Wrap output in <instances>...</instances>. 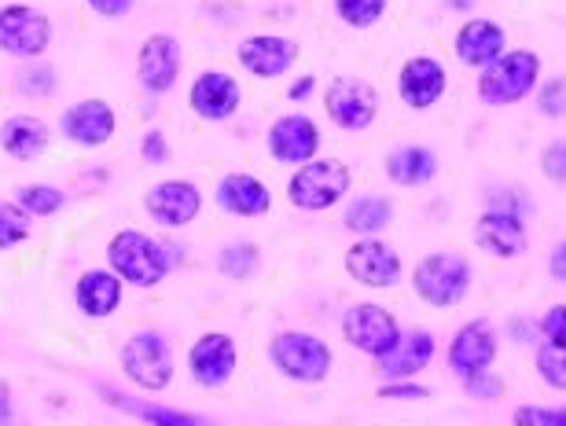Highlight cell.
<instances>
[{"label": "cell", "instance_id": "b9f144b4", "mask_svg": "<svg viewBox=\"0 0 566 426\" xmlns=\"http://www.w3.org/2000/svg\"><path fill=\"white\" fill-rule=\"evenodd\" d=\"M316 88V77L313 74H305V77H298L291 88H287V99H294V104H302V99H310V93Z\"/></svg>", "mask_w": 566, "mask_h": 426}, {"label": "cell", "instance_id": "ab89813d", "mask_svg": "<svg viewBox=\"0 0 566 426\" xmlns=\"http://www.w3.org/2000/svg\"><path fill=\"white\" fill-rule=\"evenodd\" d=\"M541 331H545V339L552 345H566V306L548 309L545 320H541Z\"/></svg>", "mask_w": 566, "mask_h": 426}, {"label": "cell", "instance_id": "7bdbcfd3", "mask_svg": "<svg viewBox=\"0 0 566 426\" xmlns=\"http://www.w3.org/2000/svg\"><path fill=\"white\" fill-rule=\"evenodd\" d=\"M427 394L430 390H423V386H401V383L379 390V397H427Z\"/></svg>", "mask_w": 566, "mask_h": 426}, {"label": "cell", "instance_id": "f1b7e54d", "mask_svg": "<svg viewBox=\"0 0 566 426\" xmlns=\"http://www.w3.org/2000/svg\"><path fill=\"white\" fill-rule=\"evenodd\" d=\"M15 206H22L30 217H55L66 206V192L55 184H22L15 188Z\"/></svg>", "mask_w": 566, "mask_h": 426}, {"label": "cell", "instance_id": "30bf717a", "mask_svg": "<svg viewBox=\"0 0 566 426\" xmlns=\"http://www.w3.org/2000/svg\"><path fill=\"white\" fill-rule=\"evenodd\" d=\"M235 364H240V350H235L232 334L224 331L199 334L188 350V372L202 390H221L235 375Z\"/></svg>", "mask_w": 566, "mask_h": 426}, {"label": "cell", "instance_id": "484cf974", "mask_svg": "<svg viewBox=\"0 0 566 426\" xmlns=\"http://www.w3.org/2000/svg\"><path fill=\"white\" fill-rule=\"evenodd\" d=\"M438 173V155L423 148V143H405L394 155H387V177L394 184L420 188Z\"/></svg>", "mask_w": 566, "mask_h": 426}, {"label": "cell", "instance_id": "d4e9b609", "mask_svg": "<svg viewBox=\"0 0 566 426\" xmlns=\"http://www.w3.org/2000/svg\"><path fill=\"white\" fill-rule=\"evenodd\" d=\"M99 397H104L107 405H115L122 412H129V416H137L144 426H207L199 416H188V412H180V408L151 405V401H137L129 394H118L115 386H99Z\"/></svg>", "mask_w": 566, "mask_h": 426}, {"label": "cell", "instance_id": "83f0119b", "mask_svg": "<svg viewBox=\"0 0 566 426\" xmlns=\"http://www.w3.org/2000/svg\"><path fill=\"white\" fill-rule=\"evenodd\" d=\"M394 217V206H390V199H382V195H365V199H357V203H349L346 210V228L349 232H360V235H376L382 232L390 224Z\"/></svg>", "mask_w": 566, "mask_h": 426}, {"label": "cell", "instance_id": "2e32d148", "mask_svg": "<svg viewBox=\"0 0 566 426\" xmlns=\"http://www.w3.org/2000/svg\"><path fill=\"white\" fill-rule=\"evenodd\" d=\"M188 104L199 118L207 121H229L243 104V85L229 71H202L191 82Z\"/></svg>", "mask_w": 566, "mask_h": 426}, {"label": "cell", "instance_id": "8fae6325", "mask_svg": "<svg viewBox=\"0 0 566 426\" xmlns=\"http://www.w3.org/2000/svg\"><path fill=\"white\" fill-rule=\"evenodd\" d=\"M180 66H185V52L174 33H147L137 52V77L151 96H163L177 85Z\"/></svg>", "mask_w": 566, "mask_h": 426}, {"label": "cell", "instance_id": "74e56055", "mask_svg": "<svg viewBox=\"0 0 566 426\" xmlns=\"http://www.w3.org/2000/svg\"><path fill=\"white\" fill-rule=\"evenodd\" d=\"M541 170H545L548 181L566 184V140L548 143L545 155H541Z\"/></svg>", "mask_w": 566, "mask_h": 426}, {"label": "cell", "instance_id": "e0dca14e", "mask_svg": "<svg viewBox=\"0 0 566 426\" xmlns=\"http://www.w3.org/2000/svg\"><path fill=\"white\" fill-rule=\"evenodd\" d=\"M346 273L365 287H394L401 279V257L382 239L368 235L365 243H354L346 251Z\"/></svg>", "mask_w": 566, "mask_h": 426}, {"label": "cell", "instance_id": "5bb4252c", "mask_svg": "<svg viewBox=\"0 0 566 426\" xmlns=\"http://www.w3.org/2000/svg\"><path fill=\"white\" fill-rule=\"evenodd\" d=\"M60 132L71 143H82V148H104L118 132V115L107 99H77L63 110Z\"/></svg>", "mask_w": 566, "mask_h": 426}, {"label": "cell", "instance_id": "ba28073f", "mask_svg": "<svg viewBox=\"0 0 566 426\" xmlns=\"http://www.w3.org/2000/svg\"><path fill=\"white\" fill-rule=\"evenodd\" d=\"M343 334H346L349 345H357L360 353L376 356V361L394 353L401 342V328H398V320H394V312H387L382 306H371V301L346 309Z\"/></svg>", "mask_w": 566, "mask_h": 426}, {"label": "cell", "instance_id": "7a4b0ae2", "mask_svg": "<svg viewBox=\"0 0 566 426\" xmlns=\"http://www.w3.org/2000/svg\"><path fill=\"white\" fill-rule=\"evenodd\" d=\"M541 77V55L530 49L504 52L501 60H493L479 77V96L490 107H507L518 104L523 96L534 93Z\"/></svg>", "mask_w": 566, "mask_h": 426}, {"label": "cell", "instance_id": "3957f363", "mask_svg": "<svg viewBox=\"0 0 566 426\" xmlns=\"http://www.w3.org/2000/svg\"><path fill=\"white\" fill-rule=\"evenodd\" d=\"M118 361L129 383H137L140 390H166L177 372L174 345L166 342L163 331H137L122 345Z\"/></svg>", "mask_w": 566, "mask_h": 426}, {"label": "cell", "instance_id": "1f68e13d", "mask_svg": "<svg viewBox=\"0 0 566 426\" xmlns=\"http://www.w3.org/2000/svg\"><path fill=\"white\" fill-rule=\"evenodd\" d=\"M335 11L338 19L349 22V26L365 30V26H376L387 11V0H335Z\"/></svg>", "mask_w": 566, "mask_h": 426}, {"label": "cell", "instance_id": "ac0fdd59", "mask_svg": "<svg viewBox=\"0 0 566 426\" xmlns=\"http://www.w3.org/2000/svg\"><path fill=\"white\" fill-rule=\"evenodd\" d=\"M213 199H218V206L224 213H232V217H265L269 210H273V192H269V184L262 177L254 173H224L218 188H213Z\"/></svg>", "mask_w": 566, "mask_h": 426}, {"label": "cell", "instance_id": "8992f818", "mask_svg": "<svg viewBox=\"0 0 566 426\" xmlns=\"http://www.w3.org/2000/svg\"><path fill=\"white\" fill-rule=\"evenodd\" d=\"M269 356H273L276 372L287 379H298V383H321V379L332 372V350H327L324 339L316 334H302V331H280L273 342H269Z\"/></svg>", "mask_w": 566, "mask_h": 426}, {"label": "cell", "instance_id": "836d02e7", "mask_svg": "<svg viewBox=\"0 0 566 426\" xmlns=\"http://www.w3.org/2000/svg\"><path fill=\"white\" fill-rule=\"evenodd\" d=\"M19 88L27 96H33V99H44L55 88V71L52 66H27V71L19 74Z\"/></svg>", "mask_w": 566, "mask_h": 426}, {"label": "cell", "instance_id": "52a82bcc", "mask_svg": "<svg viewBox=\"0 0 566 426\" xmlns=\"http://www.w3.org/2000/svg\"><path fill=\"white\" fill-rule=\"evenodd\" d=\"M52 19L33 4H0V52L38 60L52 44Z\"/></svg>", "mask_w": 566, "mask_h": 426}, {"label": "cell", "instance_id": "7c38bea8", "mask_svg": "<svg viewBox=\"0 0 566 426\" xmlns=\"http://www.w3.org/2000/svg\"><path fill=\"white\" fill-rule=\"evenodd\" d=\"M144 210L147 217L155 224H163V228H185L202 213V192L185 177H177V181H158L147 188L144 195Z\"/></svg>", "mask_w": 566, "mask_h": 426}, {"label": "cell", "instance_id": "60d3db41", "mask_svg": "<svg viewBox=\"0 0 566 426\" xmlns=\"http://www.w3.org/2000/svg\"><path fill=\"white\" fill-rule=\"evenodd\" d=\"M85 4L104 19H122V15H129L137 0H85Z\"/></svg>", "mask_w": 566, "mask_h": 426}, {"label": "cell", "instance_id": "f6af8a7d", "mask_svg": "<svg viewBox=\"0 0 566 426\" xmlns=\"http://www.w3.org/2000/svg\"><path fill=\"white\" fill-rule=\"evenodd\" d=\"M11 416H15V405H11V383L0 379V426H4Z\"/></svg>", "mask_w": 566, "mask_h": 426}, {"label": "cell", "instance_id": "ee69618b", "mask_svg": "<svg viewBox=\"0 0 566 426\" xmlns=\"http://www.w3.org/2000/svg\"><path fill=\"white\" fill-rule=\"evenodd\" d=\"M548 268H552V276L559 279V284H566V239L552 251V257H548Z\"/></svg>", "mask_w": 566, "mask_h": 426}, {"label": "cell", "instance_id": "ffe728a7", "mask_svg": "<svg viewBox=\"0 0 566 426\" xmlns=\"http://www.w3.org/2000/svg\"><path fill=\"white\" fill-rule=\"evenodd\" d=\"M496 356V331L490 320H471L468 328L457 331V339L449 342V368L457 375L490 372Z\"/></svg>", "mask_w": 566, "mask_h": 426}, {"label": "cell", "instance_id": "d590c367", "mask_svg": "<svg viewBox=\"0 0 566 426\" xmlns=\"http://www.w3.org/2000/svg\"><path fill=\"white\" fill-rule=\"evenodd\" d=\"M537 104L548 118H566V77H552V82L541 88Z\"/></svg>", "mask_w": 566, "mask_h": 426}, {"label": "cell", "instance_id": "e575fe53", "mask_svg": "<svg viewBox=\"0 0 566 426\" xmlns=\"http://www.w3.org/2000/svg\"><path fill=\"white\" fill-rule=\"evenodd\" d=\"M515 426H566V408L523 405V408H515Z\"/></svg>", "mask_w": 566, "mask_h": 426}, {"label": "cell", "instance_id": "44dd1931", "mask_svg": "<svg viewBox=\"0 0 566 426\" xmlns=\"http://www.w3.org/2000/svg\"><path fill=\"white\" fill-rule=\"evenodd\" d=\"M474 243L493 257H515L526 251V224L515 210H485L474 221Z\"/></svg>", "mask_w": 566, "mask_h": 426}, {"label": "cell", "instance_id": "603a6c76", "mask_svg": "<svg viewBox=\"0 0 566 426\" xmlns=\"http://www.w3.org/2000/svg\"><path fill=\"white\" fill-rule=\"evenodd\" d=\"M74 301H77V309L93 320L115 317L122 306V279L115 273H107V268H88V273L77 276Z\"/></svg>", "mask_w": 566, "mask_h": 426}, {"label": "cell", "instance_id": "4fadbf2b", "mask_svg": "<svg viewBox=\"0 0 566 426\" xmlns=\"http://www.w3.org/2000/svg\"><path fill=\"white\" fill-rule=\"evenodd\" d=\"M235 60L247 74L262 77V82H273L283 77L298 60V41L280 38V33H251L235 44Z\"/></svg>", "mask_w": 566, "mask_h": 426}, {"label": "cell", "instance_id": "cb8c5ba5", "mask_svg": "<svg viewBox=\"0 0 566 426\" xmlns=\"http://www.w3.org/2000/svg\"><path fill=\"white\" fill-rule=\"evenodd\" d=\"M49 140H52L49 121L38 115H11L4 118V126H0V148L15 162H33L49 148Z\"/></svg>", "mask_w": 566, "mask_h": 426}, {"label": "cell", "instance_id": "6da1fadb", "mask_svg": "<svg viewBox=\"0 0 566 426\" xmlns=\"http://www.w3.org/2000/svg\"><path fill=\"white\" fill-rule=\"evenodd\" d=\"M107 265L122 284L133 287H158L163 279L174 273V257L155 235L140 228H122L111 235L107 243Z\"/></svg>", "mask_w": 566, "mask_h": 426}, {"label": "cell", "instance_id": "d6986e66", "mask_svg": "<svg viewBox=\"0 0 566 426\" xmlns=\"http://www.w3.org/2000/svg\"><path fill=\"white\" fill-rule=\"evenodd\" d=\"M446 85H449V74L434 55H412L398 74V93L412 110L434 107L438 99L446 96Z\"/></svg>", "mask_w": 566, "mask_h": 426}, {"label": "cell", "instance_id": "d6a6232c", "mask_svg": "<svg viewBox=\"0 0 566 426\" xmlns=\"http://www.w3.org/2000/svg\"><path fill=\"white\" fill-rule=\"evenodd\" d=\"M537 375L545 379L548 386L566 390V345H552L545 342L537 353Z\"/></svg>", "mask_w": 566, "mask_h": 426}, {"label": "cell", "instance_id": "4dcf8cb0", "mask_svg": "<svg viewBox=\"0 0 566 426\" xmlns=\"http://www.w3.org/2000/svg\"><path fill=\"white\" fill-rule=\"evenodd\" d=\"M30 239V213L15 203H0V251Z\"/></svg>", "mask_w": 566, "mask_h": 426}, {"label": "cell", "instance_id": "9a60e30c", "mask_svg": "<svg viewBox=\"0 0 566 426\" xmlns=\"http://www.w3.org/2000/svg\"><path fill=\"white\" fill-rule=\"evenodd\" d=\"M321 151V126L310 115H283L269 126V155L276 162L305 166Z\"/></svg>", "mask_w": 566, "mask_h": 426}, {"label": "cell", "instance_id": "277c9868", "mask_svg": "<svg viewBox=\"0 0 566 426\" xmlns=\"http://www.w3.org/2000/svg\"><path fill=\"white\" fill-rule=\"evenodd\" d=\"M349 192V170L335 159H313L298 166L287 181V199L298 210L321 213L327 206H335L338 199Z\"/></svg>", "mask_w": 566, "mask_h": 426}, {"label": "cell", "instance_id": "7402d4cb", "mask_svg": "<svg viewBox=\"0 0 566 426\" xmlns=\"http://www.w3.org/2000/svg\"><path fill=\"white\" fill-rule=\"evenodd\" d=\"M504 41H507V33H504L501 22L471 19V22H463V26L457 30V41H452V49H457L460 63L485 71V66H490L493 60H501V55H504Z\"/></svg>", "mask_w": 566, "mask_h": 426}, {"label": "cell", "instance_id": "5b68a950", "mask_svg": "<svg viewBox=\"0 0 566 426\" xmlns=\"http://www.w3.org/2000/svg\"><path fill=\"white\" fill-rule=\"evenodd\" d=\"M412 287L427 306L434 309H449L468 295L471 287V265L463 262L460 254H430L416 265L412 273Z\"/></svg>", "mask_w": 566, "mask_h": 426}, {"label": "cell", "instance_id": "bcb514c9", "mask_svg": "<svg viewBox=\"0 0 566 426\" xmlns=\"http://www.w3.org/2000/svg\"><path fill=\"white\" fill-rule=\"evenodd\" d=\"M446 4H449L452 11H468V8H474V0H446Z\"/></svg>", "mask_w": 566, "mask_h": 426}, {"label": "cell", "instance_id": "f546056e", "mask_svg": "<svg viewBox=\"0 0 566 426\" xmlns=\"http://www.w3.org/2000/svg\"><path fill=\"white\" fill-rule=\"evenodd\" d=\"M218 268L229 279H251L258 268H262V254H258V246L254 243H232V246H224V251L218 254Z\"/></svg>", "mask_w": 566, "mask_h": 426}, {"label": "cell", "instance_id": "f35d334b", "mask_svg": "<svg viewBox=\"0 0 566 426\" xmlns=\"http://www.w3.org/2000/svg\"><path fill=\"white\" fill-rule=\"evenodd\" d=\"M140 155H144V162L147 166H163L169 159V143H166V132H144V140H140Z\"/></svg>", "mask_w": 566, "mask_h": 426}, {"label": "cell", "instance_id": "8d00e7d4", "mask_svg": "<svg viewBox=\"0 0 566 426\" xmlns=\"http://www.w3.org/2000/svg\"><path fill=\"white\" fill-rule=\"evenodd\" d=\"M463 386L474 401H496L504 394V383L490 372H474V375H463Z\"/></svg>", "mask_w": 566, "mask_h": 426}, {"label": "cell", "instance_id": "9c48e42d", "mask_svg": "<svg viewBox=\"0 0 566 426\" xmlns=\"http://www.w3.org/2000/svg\"><path fill=\"white\" fill-rule=\"evenodd\" d=\"M324 110L338 129L360 132L379 115V93L360 77H335L324 93Z\"/></svg>", "mask_w": 566, "mask_h": 426}, {"label": "cell", "instance_id": "4316f807", "mask_svg": "<svg viewBox=\"0 0 566 426\" xmlns=\"http://www.w3.org/2000/svg\"><path fill=\"white\" fill-rule=\"evenodd\" d=\"M430 356H434V334L427 331H409L405 339L398 342V350L382 356V372H387L390 379H405V375H416L423 372V368L430 364Z\"/></svg>", "mask_w": 566, "mask_h": 426}]
</instances>
